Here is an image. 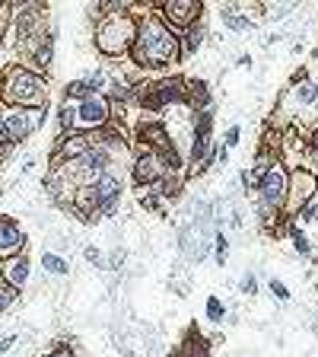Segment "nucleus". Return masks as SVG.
Wrapping results in <instances>:
<instances>
[{
    "instance_id": "obj_1",
    "label": "nucleus",
    "mask_w": 318,
    "mask_h": 357,
    "mask_svg": "<svg viewBox=\"0 0 318 357\" xmlns=\"http://www.w3.org/2000/svg\"><path fill=\"white\" fill-rule=\"evenodd\" d=\"M178 58V38L166 29L162 23H144L137 29L134 38V61L140 68H156V64H166Z\"/></svg>"
},
{
    "instance_id": "obj_2",
    "label": "nucleus",
    "mask_w": 318,
    "mask_h": 357,
    "mask_svg": "<svg viewBox=\"0 0 318 357\" xmlns=\"http://www.w3.org/2000/svg\"><path fill=\"white\" fill-rule=\"evenodd\" d=\"M7 96L23 109H42V80L29 70H13L7 80Z\"/></svg>"
},
{
    "instance_id": "obj_3",
    "label": "nucleus",
    "mask_w": 318,
    "mask_h": 357,
    "mask_svg": "<svg viewBox=\"0 0 318 357\" xmlns=\"http://www.w3.org/2000/svg\"><path fill=\"white\" fill-rule=\"evenodd\" d=\"M42 118H45V109H13L0 118V128L7 141H23L35 131V125H42Z\"/></svg>"
},
{
    "instance_id": "obj_4",
    "label": "nucleus",
    "mask_w": 318,
    "mask_h": 357,
    "mask_svg": "<svg viewBox=\"0 0 318 357\" xmlns=\"http://www.w3.org/2000/svg\"><path fill=\"white\" fill-rule=\"evenodd\" d=\"M131 35H134V26H131L124 16H118V19H108V23L99 29L96 42H99V48H102V51L118 54L131 42Z\"/></svg>"
},
{
    "instance_id": "obj_5",
    "label": "nucleus",
    "mask_w": 318,
    "mask_h": 357,
    "mask_svg": "<svg viewBox=\"0 0 318 357\" xmlns=\"http://www.w3.org/2000/svg\"><path fill=\"white\" fill-rule=\"evenodd\" d=\"M92 189H96L99 195V207H106V214L115 211V205H118V195H122V182H118V175L108 169V173L96 175L92 179Z\"/></svg>"
},
{
    "instance_id": "obj_6",
    "label": "nucleus",
    "mask_w": 318,
    "mask_h": 357,
    "mask_svg": "<svg viewBox=\"0 0 318 357\" xmlns=\"http://www.w3.org/2000/svg\"><path fill=\"white\" fill-rule=\"evenodd\" d=\"M258 189H261V205H265V207H277L283 201V195H287V179H283V173L271 169V173L258 182Z\"/></svg>"
},
{
    "instance_id": "obj_7",
    "label": "nucleus",
    "mask_w": 318,
    "mask_h": 357,
    "mask_svg": "<svg viewBox=\"0 0 318 357\" xmlns=\"http://www.w3.org/2000/svg\"><path fill=\"white\" fill-rule=\"evenodd\" d=\"M76 166L96 179V175H102V173H108V169H112V157H108L106 147H90V150L76 160Z\"/></svg>"
},
{
    "instance_id": "obj_8",
    "label": "nucleus",
    "mask_w": 318,
    "mask_h": 357,
    "mask_svg": "<svg viewBox=\"0 0 318 357\" xmlns=\"http://www.w3.org/2000/svg\"><path fill=\"white\" fill-rule=\"evenodd\" d=\"M162 16H166L169 23L185 26V29H188V26L194 23L197 16H201V3H188V0H178V3H166Z\"/></svg>"
},
{
    "instance_id": "obj_9",
    "label": "nucleus",
    "mask_w": 318,
    "mask_h": 357,
    "mask_svg": "<svg viewBox=\"0 0 318 357\" xmlns=\"http://www.w3.org/2000/svg\"><path fill=\"white\" fill-rule=\"evenodd\" d=\"M162 160H159L156 153H144L140 160H137V166H134V179L140 185H150V182H159L162 179Z\"/></svg>"
},
{
    "instance_id": "obj_10",
    "label": "nucleus",
    "mask_w": 318,
    "mask_h": 357,
    "mask_svg": "<svg viewBox=\"0 0 318 357\" xmlns=\"http://www.w3.org/2000/svg\"><path fill=\"white\" fill-rule=\"evenodd\" d=\"M76 115H80L83 125H102L108 118V102L102 96H86L76 109Z\"/></svg>"
},
{
    "instance_id": "obj_11",
    "label": "nucleus",
    "mask_w": 318,
    "mask_h": 357,
    "mask_svg": "<svg viewBox=\"0 0 318 357\" xmlns=\"http://www.w3.org/2000/svg\"><path fill=\"white\" fill-rule=\"evenodd\" d=\"M210 112L197 115V128H194V144H191V160H204L207 157V144H210Z\"/></svg>"
},
{
    "instance_id": "obj_12",
    "label": "nucleus",
    "mask_w": 318,
    "mask_h": 357,
    "mask_svg": "<svg viewBox=\"0 0 318 357\" xmlns=\"http://www.w3.org/2000/svg\"><path fill=\"white\" fill-rule=\"evenodd\" d=\"M185 80L182 77H169V80H159L153 90H156V96H159V102L162 106H172V102H185Z\"/></svg>"
},
{
    "instance_id": "obj_13",
    "label": "nucleus",
    "mask_w": 318,
    "mask_h": 357,
    "mask_svg": "<svg viewBox=\"0 0 318 357\" xmlns=\"http://www.w3.org/2000/svg\"><path fill=\"white\" fill-rule=\"evenodd\" d=\"M23 246V233H19V227L10 221H0V255H10L13 249H19Z\"/></svg>"
},
{
    "instance_id": "obj_14",
    "label": "nucleus",
    "mask_w": 318,
    "mask_h": 357,
    "mask_svg": "<svg viewBox=\"0 0 318 357\" xmlns=\"http://www.w3.org/2000/svg\"><path fill=\"white\" fill-rule=\"evenodd\" d=\"M182 357H210V348H207V342L197 335L194 326L188 328V338H185V344H182Z\"/></svg>"
},
{
    "instance_id": "obj_15",
    "label": "nucleus",
    "mask_w": 318,
    "mask_h": 357,
    "mask_svg": "<svg viewBox=\"0 0 318 357\" xmlns=\"http://www.w3.org/2000/svg\"><path fill=\"white\" fill-rule=\"evenodd\" d=\"M86 150H90V141H86V137H70V141H64L61 157H70V160H80V157H83Z\"/></svg>"
},
{
    "instance_id": "obj_16",
    "label": "nucleus",
    "mask_w": 318,
    "mask_h": 357,
    "mask_svg": "<svg viewBox=\"0 0 318 357\" xmlns=\"http://www.w3.org/2000/svg\"><path fill=\"white\" fill-rule=\"evenodd\" d=\"M76 205L83 207V214H96V207H99V195H96V189H92V185H83V189H80V195H76Z\"/></svg>"
},
{
    "instance_id": "obj_17",
    "label": "nucleus",
    "mask_w": 318,
    "mask_h": 357,
    "mask_svg": "<svg viewBox=\"0 0 318 357\" xmlns=\"http://www.w3.org/2000/svg\"><path fill=\"white\" fill-rule=\"evenodd\" d=\"M201 42H204V26H188V29H185V48H188L191 54L197 51V48H201Z\"/></svg>"
},
{
    "instance_id": "obj_18",
    "label": "nucleus",
    "mask_w": 318,
    "mask_h": 357,
    "mask_svg": "<svg viewBox=\"0 0 318 357\" xmlns=\"http://www.w3.org/2000/svg\"><path fill=\"white\" fill-rule=\"evenodd\" d=\"M26 278H29V259H16V265L10 268V284H13V287H19Z\"/></svg>"
},
{
    "instance_id": "obj_19",
    "label": "nucleus",
    "mask_w": 318,
    "mask_h": 357,
    "mask_svg": "<svg viewBox=\"0 0 318 357\" xmlns=\"http://www.w3.org/2000/svg\"><path fill=\"white\" fill-rule=\"evenodd\" d=\"M223 23H226L233 32H249V19L239 16L235 10H223Z\"/></svg>"
},
{
    "instance_id": "obj_20",
    "label": "nucleus",
    "mask_w": 318,
    "mask_h": 357,
    "mask_svg": "<svg viewBox=\"0 0 318 357\" xmlns=\"http://www.w3.org/2000/svg\"><path fill=\"white\" fill-rule=\"evenodd\" d=\"M42 265H45L51 274H67V262H64L61 255H54V252H48L45 259H42Z\"/></svg>"
},
{
    "instance_id": "obj_21",
    "label": "nucleus",
    "mask_w": 318,
    "mask_h": 357,
    "mask_svg": "<svg viewBox=\"0 0 318 357\" xmlns=\"http://www.w3.org/2000/svg\"><path fill=\"white\" fill-rule=\"evenodd\" d=\"M223 316H226V306L220 303V300H217V296H210V300H207V319H213V322H220Z\"/></svg>"
},
{
    "instance_id": "obj_22",
    "label": "nucleus",
    "mask_w": 318,
    "mask_h": 357,
    "mask_svg": "<svg viewBox=\"0 0 318 357\" xmlns=\"http://www.w3.org/2000/svg\"><path fill=\"white\" fill-rule=\"evenodd\" d=\"M58 118H61V128H64V134H70V131H74L76 109H74V106H61V112H58Z\"/></svg>"
},
{
    "instance_id": "obj_23",
    "label": "nucleus",
    "mask_w": 318,
    "mask_h": 357,
    "mask_svg": "<svg viewBox=\"0 0 318 357\" xmlns=\"http://www.w3.org/2000/svg\"><path fill=\"white\" fill-rule=\"evenodd\" d=\"M296 201H299V198H306V195H312V189H315V179H312V175H299V179H296Z\"/></svg>"
},
{
    "instance_id": "obj_24",
    "label": "nucleus",
    "mask_w": 318,
    "mask_h": 357,
    "mask_svg": "<svg viewBox=\"0 0 318 357\" xmlns=\"http://www.w3.org/2000/svg\"><path fill=\"white\" fill-rule=\"evenodd\" d=\"M299 99H303L306 106L318 102V84H303V86H299Z\"/></svg>"
},
{
    "instance_id": "obj_25",
    "label": "nucleus",
    "mask_w": 318,
    "mask_h": 357,
    "mask_svg": "<svg viewBox=\"0 0 318 357\" xmlns=\"http://www.w3.org/2000/svg\"><path fill=\"white\" fill-rule=\"evenodd\" d=\"M293 246L299 255H309V239L303 236V230H293Z\"/></svg>"
},
{
    "instance_id": "obj_26",
    "label": "nucleus",
    "mask_w": 318,
    "mask_h": 357,
    "mask_svg": "<svg viewBox=\"0 0 318 357\" xmlns=\"http://www.w3.org/2000/svg\"><path fill=\"white\" fill-rule=\"evenodd\" d=\"M16 300V287L13 284H0V306H10Z\"/></svg>"
},
{
    "instance_id": "obj_27",
    "label": "nucleus",
    "mask_w": 318,
    "mask_h": 357,
    "mask_svg": "<svg viewBox=\"0 0 318 357\" xmlns=\"http://www.w3.org/2000/svg\"><path fill=\"white\" fill-rule=\"evenodd\" d=\"M86 93H90L86 80H80V84H70V86H67V96H86Z\"/></svg>"
},
{
    "instance_id": "obj_28",
    "label": "nucleus",
    "mask_w": 318,
    "mask_h": 357,
    "mask_svg": "<svg viewBox=\"0 0 318 357\" xmlns=\"http://www.w3.org/2000/svg\"><path fill=\"white\" fill-rule=\"evenodd\" d=\"M86 259H90V262H92V265H99V268L106 265V262H102V252H99V249H96V246H86Z\"/></svg>"
},
{
    "instance_id": "obj_29",
    "label": "nucleus",
    "mask_w": 318,
    "mask_h": 357,
    "mask_svg": "<svg viewBox=\"0 0 318 357\" xmlns=\"http://www.w3.org/2000/svg\"><path fill=\"white\" fill-rule=\"evenodd\" d=\"M235 144H239V128L233 125V128L226 131V144H223V147H235Z\"/></svg>"
},
{
    "instance_id": "obj_30",
    "label": "nucleus",
    "mask_w": 318,
    "mask_h": 357,
    "mask_svg": "<svg viewBox=\"0 0 318 357\" xmlns=\"http://www.w3.org/2000/svg\"><path fill=\"white\" fill-rule=\"evenodd\" d=\"M312 217H318V201H309L303 211V221H312Z\"/></svg>"
},
{
    "instance_id": "obj_31",
    "label": "nucleus",
    "mask_w": 318,
    "mask_h": 357,
    "mask_svg": "<svg viewBox=\"0 0 318 357\" xmlns=\"http://www.w3.org/2000/svg\"><path fill=\"white\" fill-rule=\"evenodd\" d=\"M271 290H274V294H277V296H281V300H287V296H290V290L283 287L281 281H271Z\"/></svg>"
},
{
    "instance_id": "obj_32",
    "label": "nucleus",
    "mask_w": 318,
    "mask_h": 357,
    "mask_svg": "<svg viewBox=\"0 0 318 357\" xmlns=\"http://www.w3.org/2000/svg\"><path fill=\"white\" fill-rule=\"evenodd\" d=\"M242 290H245V294H255V290H258V284H255V278H251V274H245Z\"/></svg>"
},
{
    "instance_id": "obj_33",
    "label": "nucleus",
    "mask_w": 318,
    "mask_h": 357,
    "mask_svg": "<svg viewBox=\"0 0 318 357\" xmlns=\"http://www.w3.org/2000/svg\"><path fill=\"white\" fill-rule=\"evenodd\" d=\"M16 344V335H7V338H3V342H0V351H7V348H13Z\"/></svg>"
},
{
    "instance_id": "obj_34",
    "label": "nucleus",
    "mask_w": 318,
    "mask_h": 357,
    "mask_svg": "<svg viewBox=\"0 0 318 357\" xmlns=\"http://www.w3.org/2000/svg\"><path fill=\"white\" fill-rule=\"evenodd\" d=\"M51 357H70V354H67V351H54Z\"/></svg>"
},
{
    "instance_id": "obj_35",
    "label": "nucleus",
    "mask_w": 318,
    "mask_h": 357,
    "mask_svg": "<svg viewBox=\"0 0 318 357\" xmlns=\"http://www.w3.org/2000/svg\"><path fill=\"white\" fill-rule=\"evenodd\" d=\"M312 144H315V147H318V131H315V134H312Z\"/></svg>"
},
{
    "instance_id": "obj_36",
    "label": "nucleus",
    "mask_w": 318,
    "mask_h": 357,
    "mask_svg": "<svg viewBox=\"0 0 318 357\" xmlns=\"http://www.w3.org/2000/svg\"><path fill=\"white\" fill-rule=\"evenodd\" d=\"M0 141H3V128H0Z\"/></svg>"
},
{
    "instance_id": "obj_37",
    "label": "nucleus",
    "mask_w": 318,
    "mask_h": 357,
    "mask_svg": "<svg viewBox=\"0 0 318 357\" xmlns=\"http://www.w3.org/2000/svg\"><path fill=\"white\" fill-rule=\"evenodd\" d=\"M315 160H318V157H315Z\"/></svg>"
}]
</instances>
